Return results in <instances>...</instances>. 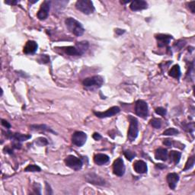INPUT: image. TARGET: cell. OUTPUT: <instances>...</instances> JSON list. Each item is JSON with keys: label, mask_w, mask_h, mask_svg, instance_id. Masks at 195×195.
Returning a JSON list of instances; mask_svg holds the SVG:
<instances>
[{"label": "cell", "mask_w": 195, "mask_h": 195, "mask_svg": "<svg viewBox=\"0 0 195 195\" xmlns=\"http://www.w3.org/2000/svg\"><path fill=\"white\" fill-rule=\"evenodd\" d=\"M85 179L89 183L95 184V185L104 186L105 185V181L95 173H88L85 175Z\"/></svg>", "instance_id": "cell-8"}, {"label": "cell", "mask_w": 195, "mask_h": 195, "mask_svg": "<svg viewBox=\"0 0 195 195\" xmlns=\"http://www.w3.org/2000/svg\"><path fill=\"white\" fill-rule=\"evenodd\" d=\"M110 160L109 156L105 155V154H97L94 157V162L95 164L98 165V166H103V165L108 163Z\"/></svg>", "instance_id": "cell-17"}, {"label": "cell", "mask_w": 195, "mask_h": 195, "mask_svg": "<svg viewBox=\"0 0 195 195\" xmlns=\"http://www.w3.org/2000/svg\"><path fill=\"white\" fill-rule=\"evenodd\" d=\"M45 185H46V193L47 194H52V190L50 188V184H48L47 182H45Z\"/></svg>", "instance_id": "cell-35"}, {"label": "cell", "mask_w": 195, "mask_h": 195, "mask_svg": "<svg viewBox=\"0 0 195 195\" xmlns=\"http://www.w3.org/2000/svg\"><path fill=\"white\" fill-rule=\"evenodd\" d=\"M38 44L34 40H28L24 47L23 51L26 54H33L38 50Z\"/></svg>", "instance_id": "cell-14"}, {"label": "cell", "mask_w": 195, "mask_h": 195, "mask_svg": "<svg viewBox=\"0 0 195 195\" xmlns=\"http://www.w3.org/2000/svg\"><path fill=\"white\" fill-rule=\"evenodd\" d=\"M2 124H3V126H4L5 127L8 128V129H9V128H11V124H9V123L8 122V121H5V120H2Z\"/></svg>", "instance_id": "cell-36"}, {"label": "cell", "mask_w": 195, "mask_h": 195, "mask_svg": "<svg viewBox=\"0 0 195 195\" xmlns=\"http://www.w3.org/2000/svg\"><path fill=\"white\" fill-rule=\"evenodd\" d=\"M113 171L115 175L121 177L123 176L125 172V166H124V161L121 158H118L114 162L113 164Z\"/></svg>", "instance_id": "cell-10"}, {"label": "cell", "mask_w": 195, "mask_h": 195, "mask_svg": "<svg viewBox=\"0 0 195 195\" xmlns=\"http://www.w3.org/2000/svg\"><path fill=\"white\" fill-rule=\"evenodd\" d=\"M40 60L42 61V63H47L50 61V57H49L48 56L44 55H44L41 56V58H40Z\"/></svg>", "instance_id": "cell-34"}, {"label": "cell", "mask_w": 195, "mask_h": 195, "mask_svg": "<svg viewBox=\"0 0 195 195\" xmlns=\"http://www.w3.org/2000/svg\"><path fill=\"white\" fill-rule=\"evenodd\" d=\"M178 133V130L175 129V128H168V129L164 131L163 135H166V136H174V135H177Z\"/></svg>", "instance_id": "cell-27"}, {"label": "cell", "mask_w": 195, "mask_h": 195, "mask_svg": "<svg viewBox=\"0 0 195 195\" xmlns=\"http://www.w3.org/2000/svg\"><path fill=\"white\" fill-rule=\"evenodd\" d=\"M64 51L66 54H67L69 56H80L81 54H80V52L78 51V50L76 49L75 47H65Z\"/></svg>", "instance_id": "cell-24"}, {"label": "cell", "mask_w": 195, "mask_h": 195, "mask_svg": "<svg viewBox=\"0 0 195 195\" xmlns=\"http://www.w3.org/2000/svg\"><path fill=\"white\" fill-rule=\"evenodd\" d=\"M168 75L170 76L173 77V78L175 79H179L181 76V70L180 67H179L178 65H175L173 67L170 69L169 73H168Z\"/></svg>", "instance_id": "cell-21"}, {"label": "cell", "mask_w": 195, "mask_h": 195, "mask_svg": "<svg viewBox=\"0 0 195 195\" xmlns=\"http://www.w3.org/2000/svg\"><path fill=\"white\" fill-rule=\"evenodd\" d=\"M18 3V1H12V0H8V1H6L5 2V3H6V4L8 5H16L17 3Z\"/></svg>", "instance_id": "cell-39"}, {"label": "cell", "mask_w": 195, "mask_h": 195, "mask_svg": "<svg viewBox=\"0 0 195 195\" xmlns=\"http://www.w3.org/2000/svg\"><path fill=\"white\" fill-rule=\"evenodd\" d=\"M66 26L68 30L75 36H82L85 32V29L82 27V24L80 23L78 21L75 20L73 18H68L65 21Z\"/></svg>", "instance_id": "cell-1"}, {"label": "cell", "mask_w": 195, "mask_h": 195, "mask_svg": "<svg viewBox=\"0 0 195 195\" xmlns=\"http://www.w3.org/2000/svg\"><path fill=\"white\" fill-rule=\"evenodd\" d=\"M156 113L157 114V115H159L161 116H162V117H165L166 115L167 111L165 108H162V107H159V108H156Z\"/></svg>", "instance_id": "cell-31"}, {"label": "cell", "mask_w": 195, "mask_h": 195, "mask_svg": "<svg viewBox=\"0 0 195 195\" xmlns=\"http://www.w3.org/2000/svg\"><path fill=\"white\" fill-rule=\"evenodd\" d=\"M6 136H7V137L11 138L12 140H15V141H17V142L25 141V140H28V139L31 138V136H30V135L22 134V133H8Z\"/></svg>", "instance_id": "cell-16"}, {"label": "cell", "mask_w": 195, "mask_h": 195, "mask_svg": "<svg viewBox=\"0 0 195 195\" xmlns=\"http://www.w3.org/2000/svg\"><path fill=\"white\" fill-rule=\"evenodd\" d=\"M148 4L146 1L143 0H136L131 3L130 8L132 11H140V10L145 9L147 8Z\"/></svg>", "instance_id": "cell-13"}, {"label": "cell", "mask_w": 195, "mask_h": 195, "mask_svg": "<svg viewBox=\"0 0 195 195\" xmlns=\"http://www.w3.org/2000/svg\"><path fill=\"white\" fill-rule=\"evenodd\" d=\"M124 156L126 159L129 161H132L133 159H134V157L136 156V153L133 152H131L130 150H126L124 152Z\"/></svg>", "instance_id": "cell-29"}, {"label": "cell", "mask_w": 195, "mask_h": 195, "mask_svg": "<svg viewBox=\"0 0 195 195\" xmlns=\"http://www.w3.org/2000/svg\"><path fill=\"white\" fill-rule=\"evenodd\" d=\"M166 180L170 188L175 190L179 181V176L177 173H169L167 175Z\"/></svg>", "instance_id": "cell-12"}, {"label": "cell", "mask_w": 195, "mask_h": 195, "mask_svg": "<svg viewBox=\"0 0 195 195\" xmlns=\"http://www.w3.org/2000/svg\"><path fill=\"white\" fill-rule=\"evenodd\" d=\"M33 187H34V191L35 194H40V185L39 184L34 183V186H33Z\"/></svg>", "instance_id": "cell-32"}, {"label": "cell", "mask_w": 195, "mask_h": 195, "mask_svg": "<svg viewBox=\"0 0 195 195\" xmlns=\"http://www.w3.org/2000/svg\"><path fill=\"white\" fill-rule=\"evenodd\" d=\"M50 1H44L40 6L39 11L38 12V18L40 20H45L49 15L50 8Z\"/></svg>", "instance_id": "cell-9"}, {"label": "cell", "mask_w": 195, "mask_h": 195, "mask_svg": "<svg viewBox=\"0 0 195 195\" xmlns=\"http://www.w3.org/2000/svg\"><path fill=\"white\" fill-rule=\"evenodd\" d=\"M36 143L38 144V146H43L47 145V144L48 143V142H47V139L43 138V137H40V138L37 139L36 140Z\"/></svg>", "instance_id": "cell-30"}, {"label": "cell", "mask_w": 195, "mask_h": 195, "mask_svg": "<svg viewBox=\"0 0 195 195\" xmlns=\"http://www.w3.org/2000/svg\"><path fill=\"white\" fill-rule=\"evenodd\" d=\"M163 144L167 146H171L172 141L170 140H168V139H166V140H164V141H163Z\"/></svg>", "instance_id": "cell-37"}, {"label": "cell", "mask_w": 195, "mask_h": 195, "mask_svg": "<svg viewBox=\"0 0 195 195\" xmlns=\"http://www.w3.org/2000/svg\"><path fill=\"white\" fill-rule=\"evenodd\" d=\"M156 39L158 40V46L162 47L167 46L170 43V40L172 39V37L170 35L166 34H159L156 35Z\"/></svg>", "instance_id": "cell-15"}, {"label": "cell", "mask_w": 195, "mask_h": 195, "mask_svg": "<svg viewBox=\"0 0 195 195\" xmlns=\"http://www.w3.org/2000/svg\"><path fill=\"white\" fill-rule=\"evenodd\" d=\"M4 150H5V151H6V152H8V153H9V154H12V149H8V147H6V148H5V149H4Z\"/></svg>", "instance_id": "cell-40"}, {"label": "cell", "mask_w": 195, "mask_h": 195, "mask_svg": "<svg viewBox=\"0 0 195 195\" xmlns=\"http://www.w3.org/2000/svg\"><path fill=\"white\" fill-rule=\"evenodd\" d=\"M41 171V168L39 166H35V165H29L24 168V172H40Z\"/></svg>", "instance_id": "cell-26"}, {"label": "cell", "mask_w": 195, "mask_h": 195, "mask_svg": "<svg viewBox=\"0 0 195 195\" xmlns=\"http://www.w3.org/2000/svg\"><path fill=\"white\" fill-rule=\"evenodd\" d=\"M188 8L192 13H194L195 12V2L194 1H192L188 3Z\"/></svg>", "instance_id": "cell-33"}, {"label": "cell", "mask_w": 195, "mask_h": 195, "mask_svg": "<svg viewBox=\"0 0 195 195\" xmlns=\"http://www.w3.org/2000/svg\"><path fill=\"white\" fill-rule=\"evenodd\" d=\"M120 108L117 106H114L112 108H109L106 111L104 112H96L95 111L94 114L96 115V117H99V118H105V117H110L112 116L117 115L120 112Z\"/></svg>", "instance_id": "cell-11"}, {"label": "cell", "mask_w": 195, "mask_h": 195, "mask_svg": "<svg viewBox=\"0 0 195 195\" xmlns=\"http://www.w3.org/2000/svg\"><path fill=\"white\" fill-rule=\"evenodd\" d=\"M135 112L136 115L142 118H146L149 114L148 105L143 100H138L135 105Z\"/></svg>", "instance_id": "cell-5"}, {"label": "cell", "mask_w": 195, "mask_h": 195, "mask_svg": "<svg viewBox=\"0 0 195 195\" xmlns=\"http://www.w3.org/2000/svg\"><path fill=\"white\" fill-rule=\"evenodd\" d=\"M75 8L85 15H90L95 11L93 3L89 0H79L75 3Z\"/></svg>", "instance_id": "cell-4"}, {"label": "cell", "mask_w": 195, "mask_h": 195, "mask_svg": "<svg viewBox=\"0 0 195 195\" xmlns=\"http://www.w3.org/2000/svg\"><path fill=\"white\" fill-rule=\"evenodd\" d=\"M87 140V135L82 131H76L73 134L72 136V142L76 146H82L85 143Z\"/></svg>", "instance_id": "cell-7"}, {"label": "cell", "mask_w": 195, "mask_h": 195, "mask_svg": "<svg viewBox=\"0 0 195 195\" xmlns=\"http://www.w3.org/2000/svg\"><path fill=\"white\" fill-rule=\"evenodd\" d=\"M194 161H195L194 156H191V157L187 159V162H186L185 167H184V171H187V170H189V169H191V168H193L194 165Z\"/></svg>", "instance_id": "cell-25"}, {"label": "cell", "mask_w": 195, "mask_h": 195, "mask_svg": "<svg viewBox=\"0 0 195 195\" xmlns=\"http://www.w3.org/2000/svg\"><path fill=\"white\" fill-rule=\"evenodd\" d=\"M75 47L78 50V51L80 52V54L82 55L85 53L87 49L89 48V43L87 41H82V42H78L75 45Z\"/></svg>", "instance_id": "cell-20"}, {"label": "cell", "mask_w": 195, "mask_h": 195, "mask_svg": "<svg viewBox=\"0 0 195 195\" xmlns=\"http://www.w3.org/2000/svg\"><path fill=\"white\" fill-rule=\"evenodd\" d=\"M92 136H93V138H94L95 140H101V136L99 134V133H95L94 134H93Z\"/></svg>", "instance_id": "cell-38"}, {"label": "cell", "mask_w": 195, "mask_h": 195, "mask_svg": "<svg viewBox=\"0 0 195 195\" xmlns=\"http://www.w3.org/2000/svg\"><path fill=\"white\" fill-rule=\"evenodd\" d=\"M31 129L33 131H48V132H51L55 133L54 131H52L49 126L45 125V124H40V125H31Z\"/></svg>", "instance_id": "cell-22"}, {"label": "cell", "mask_w": 195, "mask_h": 195, "mask_svg": "<svg viewBox=\"0 0 195 195\" xmlns=\"http://www.w3.org/2000/svg\"><path fill=\"white\" fill-rule=\"evenodd\" d=\"M29 2L31 3H38V0H35V1H31V0H30Z\"/></svg>", "instance_id": "cell-41"}, {"label": "cell", "mask_w": 195, "mask_h": 195, "mask_svg": "<svg viewBox=\"0 0 195 195\" xmlns=\"http://www.w3.org/2000/svg\"><path fill=\"white\" fill-rule=\"evenodd\" d=\"M133 168L139 174H144L147 172V166L145 162L139 160L134 163Z\"/></svg>", "instance_id": "cell-18"}, {"label": "cell", "mask_w": 195, "mask_h": 195, "mask_svg": "<svg viewBox=\"0 0 195 195\" xmlns=\"http://www.w3.org/2000/svg\"><path fill=\"white\" fill-rule=\"evenodd\" d=\"M128 120L130 121V127L128 131L127 138L130 141L132 142L138 136V121L136 117L131 115L128 116Z\"/></svg>", "instance_id": "cell-3"}, {"label": "cell", "mask_w": 195, "mask_h": 195, "mask_svg": "<svg viewBox=\"0 0 195 195\" xmlns=\"http://www.w3.org/2000/svg\"><path fill=\"white\" fill-rule=\"evenodd\" d=\"M155 158L158 160L166 161L168 159V151L166 149H157L155 152Z\"/></svg>", "instance_id": "cell-19"}, {"label": "cell", "mask_w": 195, "mask_h": 195, "mask_svg": "<svg viewBox=\"0 0 195 195\" xmlns=\"http://www.w3.org/2000/svg\"><path fill=\"white\" fill-rule=\"evenodd\" d=\"M150 124L154 128H156V129H159V128H160L162 126L161 120H159V119H157V118L152 119L150 121Z\"/></svg>", "instance_id": "cell-28"}, {"label": "cell", "mask_w": 195, "mask_h": 195, "mask_svg": "<svg viewBox=\"0 0 195 195\" xmlns=\"http://www.w3.org/2000/svg\"><path fill=\"white\" fill-rule=\"evenodd\" d=\"M65 163L68 167H69L72 169L78 171L82 168V162L80 159L75 157L74 156H68L65 159Z\"/></svg>", "instance_id": "cell-6"}, {"label": "cell", "mask_w": 195, "mask_h": 195, "mask_svg": "<svg viewBox=\"0 0 195 195\" xmlns=\"http://www.w3.org/2000/svg\"><path fill=\"white\" fill-rule=\"evenodd\" d=\"M181 156H182V153L177 151H172L169 153V158L172 162H173L175 164H178L180 161Z\"/></svg>", "instance_id": "cell-23"}, {"label": "cell", "mask_w": 195, "mask_h": 195, "mask_svg": "<svg viewBox=\"0 0 195 195\" xmlns=\"http://www.w3.org/2000/svg\"><path fill=\"white\" fill-rule=\"evenodd\" d=\"M82 83L86 89H90V90H95L101 87L104 83V80L100 75H95V76L85 79Z\"/></svg>", "instance_id": "cell-2"}]
</instances>
